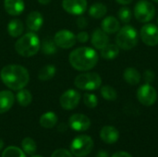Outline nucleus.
I'll return each mask as SVG.
<instances>
[{"label": "nucleus", "mask_w": 158, "mask_h": 157, "mask_svg": "<svg viewBox=\"0 0 158 157\" xmlns=\"http://www.w3.org/2000/svg\"><path fill=\"white\" fill-rule=\"evenodd\" d=\"M77 25L80 29H84L87 27V19L83 16H80L77 19Z\"/></svg>", "instance_id": "36"}, {"label": "nucleus", "mask_w": 158, "mask_h": 157, "mask_svg": "<svg viewBox=\"0 0 158 157\" xmlns=\"http://www.w3.org/2000/svg\"><path fill=\"white\" fill-rule=\"evenodd\" d=\"M96 157H108V153L106 151H100L96 155Z\"/></svg>", "instance_id": "39"}, {"label": "nucleus", "mask_w": 158, "mask_h": 157, "mask_svg": "<svg viewBox=\"0 0 158 157\" xmlns=\"http://www.w3.org/2000/svg\"><path fill=\"white\" fill-rule=\"evenodd\" d=\"M119 54V47L114 43H107L103 49H101V56L106 60H113Z\"/></svg>", "instance_id": "22"}, {"label": "nucleus", "mask_w": 158, "mask_h": 157, "mask_svg": "<svg viewBox=\"0 0 158 157\" xmlns=\"http://www.w3.org/2000/svg\"><path fill=\"white\" fill-rule=\"evenodd\" d=\"M98 59L97 52L94 48L87 46L76 48L69 56L71 67L79 71H88L94 68L98 63Z\"/></svg>", "instance_id": "2"}, {"label": "nucleus", "mask_w": 158, "mask_h": 157, "mask_svg": "<svg viewBox=\"0 0 158 157\" xmlns=\"http://www.w3.org/2000/svg\"><path fill=\"white\" fill-rule=\"evenodd\" d=\"M3 146H4V142H3V140L0 139V150L3 148Z\"/></svg>", "instance_id": "41"}, {"label": "nucleus", "mask_w": 158, "mask_h": 157, "mask_svg": "<svg viewBox=\"0 0 158 157\" xmlns=\"http://www.w3.org/2000/svg\"><path fill=\"white\" fill-rule=\"evenodd\" d=\"M123 78L125 81L130 85H137L141 82L142 75L134 68H127L123 73Z\"/></svg>", "instance_id": "20"}, {"label": "nucleus", "mask_w": 158, "mask_h": 157, "mask_svg": "<svg viewBox=\"0 0 158 157\" xmlns=\"http://www.w3.org/2000/svg\"><path fill=\"white\" fill-rule=\"evenodd\" d=\"M100 138L104 143L113 144L118 141L119 132L113 126H105L100 131Z\"/></svg>", "instance_id": "15"}, {"label": "nucleus", "mask_w": 158, "mask_h": 157, "mask_svg": "<svg viewBox=\"0 0 158 157\" xmlns=\"http://www.w3.org/2000/svg\"><path fill=\"white\" fill-rule=\"evenodd\" d=\"M31 157H43V156H41V155H33V156H31Z\"/></svg>", "instance_id": "42"}, {"label": "nucleus", "mask_w": 158, "mask_h": 157, "mask_svg": "<svg viewBox=\"0 0 158 157\" xmlns=\"http://www.w3.org/2000/svg\"><path fill=\"white\" fill-rule=\"evenodd\" d=\"M157 23H158V19H157Z\"/></svg>", "instance_id": "44"}, {"label": "nucleus", "mask_w": 158, "mask_h": 157, "mask_svg": "<svg viewBox=\"0 0 158 157\" xmlns=\"http://www.w3.org/2000/svg\"><path fill=\"white\" fill-rule=\"evenodd\" d=\"M76 39H77V41L78 42H80V43H86V42H88V40H89V34H88V32H86V31H80L77 35H76Z\"/></svg>", "instance_id": "35"}, {"label": "nucleus", "mask_w": 158, "mask_h": 157, "mask_svg": "<svg viewBox=\"0 0 158 157\" xmlns=\"http://www.w3.org/2000/svg\"><path fill=\"white\" fill-rule=\"evenodd\" d=\"M56 67L53 65H46L44 67H43L39 72H38V78L40 81H49L52 78H54V76L56 75Z\"/></svg>", "instance_id": "25"}, {"label": "nucleus", "mask_w": 158, "mask_h": 157, "mask_svg": "<svg viewBox=\"0 0 158 157\" xmlns=\"http://www.w3.org/2000/svg\"><path fill=\"white\" fill-rule=\"evenodd\" d=\"M101 95L107 101H115L118 97L117 91L110 85H105L101 88Z\"/></svg>", "instance_id": "28"}, {"label": "nucleus", "mask_w": 158, "mask_h": 157, "mask_svg": "<svg viewBox=\"0 0 158 157\" xmlns=\"http://www.w3.org/2000/svg\"><path fill=\"white\" fill-rule=\"evenodd\" d=\"M140 36L147 46H156L158 44V27L152 23L144 24L141 29Z\"/></svg>", "instance_id": "9"}, {"label": "nucleus", "mask_w": 158, "mask_h": 157, "mask_svg": "<svg viewBox=\"0 0 158 157\" xmlns=\"http://www.w3.org/2000/svg\"><path fill=\"white\" fill-rule=\"evenodd\" d=\"M84 105L89 108H94L98 105V99L95 94L93 93H85L83 95Z\"/></svg>", "instance_id": "32"}, {"label": "nucleus", "mask_w": 158, "mask_h": 157, "mask_svg": "<svg viewBox=\"0 0 158 157\" xmlns=\"http://www.w3.org/2000/svg\"><path fill=\"white\" fill-rule=\"evenodd\" d=\"M5 10L11 16L20 15L25 8L23 0H5L4 1Z\"/></svg>", "instance_id": "17"}, {"label": "nucleus", "mask_w": 158, "mask_h": 157, "mask_svg": "<svg viewBox=\"0 0 158 157\" xmlns=\"http://www.w3.org/2000/svg\"><path fill=\"white\" fill-rule=\"evenodd\" d=\"M111 157H132L129 153H127V152H123V151H121V152H117V153H115Z\"/></svg>", "instance_id": "37"}, {"label": "nucleus", "mask_w": 158, "mask_h": 157, "mask_svg": "<svg viewBox=\"0 0 158 157\" xmlns=\"http://www.w3.org/2000/svg\"><path fill=\"white\" fill-rule=\"evenodd\" d=\"M2 157H26L25 154L18 147L9 146L2 154Z\"/></svg>", "instance_id": "30"}, {"label": "nucleus", "mask_w": 158, "mask_h": 157, "mask_svg": "<svg viewBox=\"0 0 158 157\" xmlns=\"http://www.w3.org/2000/svg\"><path fill=\"white\" fill-rule=\"evenodd\" d=\"M51 157H73V155L66 149H58L52 154Z\"/></svg>", "instance_id": "34"}, {"label": "nucleus", "mask_w": 158, "mask_h": 157, "mask_svg": "<svg viewBox=\"0 0 158 157\" xmlns=\"http://www.w3.org/2000/svg\"><path fill=\"white\" fill-rule=\"evenodd\" d=\"M75 86L83 91H95L100 88L102 79L96 72H86L78 75L74 80Z\"/></svg>", "instance_id": "5"}, {"label": "nucleus", "mask_w": 158, "mask_h": 157, "mask_svg": "<svg viewBox=\"0 0 158 157\" xmlns=\"http://www.w3.org/2000/svg\"><path fill=\"white\" fill-rule=\"evenodd\" d=\"M138 41V32L131 25H125L120 28L116 37V44L122 50H131L134 48L137 45Z\"/></svg>", "instance_id": "4"}, {"label": "nucleus", "mask_w": 158, "mask_h": 157, "mask_svg": "<svg viewBox=\"0 0 158 157\" xmlns=\"http://www.w3.org/2000/svg\"><path fill=\"white\" fill-rule=\"evenodd\" d=\"M54 41L58 47L63 49H69L75 45L77 39L76 35L72 31L69 30H61L55 34Z\"/></svg>", "instance_id": "11"}, {"label": "nucleus", "mask_w": 158, "mask_h": 157, "mask_svg": "<svg viewBox=\"0 0 158 157\" xmlns=\"http://www.w3.org/2000/svg\"><path fill=\"white\" fill-rule=\"evenodd\" d=\"M16 98H17L18 103L21 106H28L31 103V100H32L31 93L24 88L21 90H19V92L16 95Z\"/></svg>", "instance_id": "27"}, {"label": "nucleus", "mask_w": 158, "mask_h": 157, "mask_svg": "<svg viewBox=\"0 0 158 157\" xmlns=\"http://www.w3.org/2000/svg\"><path fill=\"white\" fill-rule=\"evenodd\" d=\"M152 1H154V2H156V3H158V0H152Z\"/></svg>", "instance_id": "43"}, {"label": "nucleus", "mask_w": 158, "mask_h": 157, "mask_svg": "<svg viewBox=\"0 0 158 157\" xmlns=\"http://www.w3.org/2000/svg\"><path fill=\"white\" fill-rule=\"evenodd\" d=\"M24 31V26L21 20L18 19H14L9 21L7 24V32L11 37L17 38L19 37Z\"/></svg>", "instance_id": "21"}, {"label": "nucleus", "mask_w": 158, "mask_h": 157, "mask_svg": "<svg viewBox=\"0 0 158 157\" xmlns=\"http://www.w3.org/2000/svg\"><path fill=\"white\" fill-rule=\"evenodd\" d=\"M41 42L34 31L28 32L18 39L15 43L16 52L24 57H30L38 53L40 50Z\"/></svg>", "instance_id": "3"}, {"label": "nucleus", "mask_w": 158, "mask_h": 157, "mask_svg": "<svg viewBox=\"0 0 158 157\" xmlns=\"http://www.w3.org/2000/svg\"><path fill=\"white\" fill-rule=\"evenodd\" d=\"M118 19H120V21H122L123 23H129L131 19H132V13H131V10L127 7V6H124V7H121L119 10H118Z\"/></svg>", "instance_id": "31"}, {"label": "nucleus", "mask_w": 158, "mask_h": 157, "mask_svg": "<svg viewBox=\"0 0 158 157\" xmlns=\"http://www.w3.org/2000/svg\"><path fill=\"white\" fill-rule=\"evenodd\" d=\"M42 52L44 54V55H47V56H50V55H54L56 53L57 51V45L56 44L54 39L51 40L49 38H46L44 39L42 43H41V46H40Z\"/></svg>", "instance_id": "26"}, {"label": "nucleus", "mask_w": 158, "mask_h": 157, "mask_svg": "<svg viewBox=\"0 0 158 157\" xmlns=\"http://www.w3.org/2000/svg\"><path fill=\"white\" fill-rule=\"evenodd\" d=\"M43 23H44V17L38 11H32L27 16L26 24L28 29L31 31H39L42 28Z\"/></svg>", "instance_id": "16"}, {"label": "nucleus", "mask_w": 158, "mask_h": 157, "mask_svg": "<svg viewBox=\"0 0 158 157\" xmlns=\"http://www.w3.org/2000/svg\"><path fill=\"white\" fill-rule=\"evenodd\" d=\"M15 97L10 91H1L0 92V114L7 112L14 105Z\"/></svg>", "instance_id": "19"}, {"label": "nucleus", "mask_w": 158, "mask_h": 157, "mask_svg": "<svg viewBox=\"0 0 158 157\" xmlns=\"http://www.w3.org/2000/svg\"><path fill=\"white\" fill-rule=\"evenodd\" d=\"M0 78L7 88L14 91L23 89L30 81L28 70L19 65L5 66L0 71Z\"/></svg>", "instance_id": "1"}, {"label": "nucleus", "mask_w": 158, "mask_h": 157, "mask_svg": "<svg viewBox=\"0 0 158 157\" xmlns=\"http://www.w3.org/2000/svg\"><path fill=\"white\" fill-rule=\"evenodd\" d=\"M62 6L64 10L71 15L81 16L87 9L86 0H63Z\"/></svg>", "instance_id": "12"}, {"label": "nucleus", "mask_w": 158, "mask_h": 157, "mask_svg": "<svg viewBox=\"0 0 158 157\" xmlns=\"http://www.w3.org/2000/svg\"><path fill=\"white\" fill-rule=\"evenodd\" d=\"M133 13L138 21L142 23H147L154 19L156 15V7L152 2L148 0H140L135 5Z\"/></svg>", "instance_id": "7"}, {"label": "nucleus", "mask_w": 158, "mask_h": 157, "mask_svg": "<svg viewBox=\"0 0 158 157\" xmlns=\"http://www.w3.org/2000/svg\"><path fill=\"white\" fill-rule=\"evenodd\" d=\"M101 29L107 34H113L119 31L120 23L117 18L113 16H107L103 19L101 23Z\"/></svg>", "instance_id": "18"}, {"label": "nucleus", "mask_w": 158, "mask_h": 157, "mask_svg": "<svg viewBox=\"0 0 158 157\" xmlns=\"http://www.w3.org/2000/svg\"><path fill=\"white\" fill-rule=\"evenodd\" d=\"M69 124L75 131H85L90 128L91 120L83 114H74L69 118Z\"/></svg>", "instance_id": "13"}, {"label": "nucleus", "mask_w": 158, "mask_h": 157, "mask_svg": "<svg viewBox=\"0 0 158 157\" xmlns=\"http://www.w3.org/2000/svg\"><path fill=\"white\" fill-rule=\"evenodd\" d=\"M57 123V117L54 112H46L40 118V125L44 129H52Z\"/></svg>", "instance_id": "23"}, {"label": "nucleus", "mask_w": 158, "mask_h": 157, "mask_svg": "<svg viewBox=\"0 0 158 157\" xmlns=\"http://www.w3.org/2000/svg\"><path fill=\"white\" fill-rule=\"evenodd\" d=\"M155 78H156V75H155V72L153 70L147 69V70L144 71V73H143V81H145V83L151 84L152 82H154Z\"/></svg>", "instance_id": "33"}, {"label": "nucleus", "mask_w": 158, "mask_h": 157, "mask_svg": "<svg viewBox=\"0 0 158 157\" xmlns=\"http://www.w3.org/2000/svg\"><path fill=\"white\" fill-rule=\"evenodd\" d=\"M37 1L42 5H47L51 2V0H37Z\"/></svg>", "instance_id": "40"}, {"label": "nucleus", "mask_w": 158, "mask_h": 157, "mask_svg": "<svg viewBox=\"0 0 158 157\" xmlns=\"http://www.w3.org/2000/svg\"><path fill=\"white\" fill-rule=\"evenodd\" d=\"M118 4H120V5H124V6H126V5H129V4H131L133 0H116Z\"/></svg>", "instance_id": "38"}, {"label": "nucleus", "mask_w": 158, "mask_h": 157, "mask_svg": "<svg viewBox=\"0 0 158 157\" xmlns=\"http://www.w3.org/2000/svg\"><path fill=\"white\" fill-rule=\"evenodd\" d=\"M21 147H22L23 152L28 155H34V153L37 150L35 142L31 138H29V137L23 139V141L21 142Z\"/></svg>", "instance_id": "29"}, {"label": "nucleus", "mask_w": 158, "mask_h": 157, "mask_svg": "<svg viewBox=\"0 0 158 157\" xmlns=\"http://www.w3.org/2000/svg\"><path fill=\"white\" fill-rule=\"evenodd\" d=\"M91 42L93 46L95 49L101 50L103 49L107 43H109V38L106 32H105L102 29H95L92 34Z\"/></svg>", "instance_id": "14"}, {"label": "nucleus", "mask_w": 158, "mask_h": 157, "mask_svg": "<svg viewBox=\"0 0 158 157\" xmlns=\"http://www.w3.org/2000/svg\"><path fill=\"white\" fill-rule=\"evenodd\" d=\"M94 148V141L88 135H80L76 137L71 144V154L77 157H84L88 155Z\"/></svg>", "instance_id": "6"}, {"label": "nucleus", "mask_w": 158, "mask_h": 157, "mask_svg": "<svg viewBox=\"0 0 158 157\" xmlns=\"http://www.w3.org/2000/svg\"><path fill=\"white\" fill-rule=\"evenodd\" d=\"M137 99L142 105L151 106L157 100V92L151 84L144 83L137 90Z\"/></svg>", "instance_id": "8"}, {"label": "nucleus", "mask_w": 158, "mask_h": 157, "mask_svg": "<svg viewBox=\"0 0 158 157\" xmlns=\"http://www.w3.org/2000/svg\"><path fill=\"white\" fill-rule=\"evenodd\" d=\"M81 101V94L78 91L73 89H69L60 96L59 103L63 109L72 110L78 106Z\"/></svg>", "instance_id": "10"}, {"label": "nucleus", "mask_w": 158, "mask_h": 157, "mask_svg": "<svg viewBox=\"0 0 158 157\" xmlns=\"http://www.w3.org/2000/svg\"><path fill=\"white\" fill-rule=\"evenodd\" d=\"M107 7L103 3H94L89 8V15L94 19H102L106 16Z\"/></svg>", "instance_id": "24"}]
</instances>
